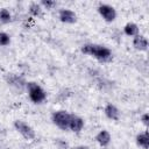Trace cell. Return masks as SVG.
Wrapping results in <instances>:
<instances>
[{
    "instance_id": "obj_18",
    "label": "cell",
    "mask_w": 149,
    "mask_h": 149,
    "mask_svg": "<svg viewBox=\"0 0 149 149\" xmlns=\"http://www.w3.org/2000/svg\"><path fill=\"white\" fill-rule=\"evenodd\" d=\"M56 146L58 147V149H68L69 148V143L62 139H57L56 140Z\"/></svg>"
},
{
    "instance_id": "obj_13",
    "label": "cell",
    "mask_w": 149,
    "mask_h": 149,
    "mask_svg": "<svg viewBox=\"0 0 149 149\" xmlns=\"http://www.w3.org/2000/svg\"><path fill=\"white\" fill-rule=\"evenodd\" d=\"M123 33L127 35V36H130V37H135L136 35L140 34V29H139V26L134 22H128L125 24L123 27Z\"/></svg>"
},
{
    "instance_id": "obj_19",
    "label": "cell",
    "mask_w": 149,
    "mask_h": 149,
    "mask_svg": "<svg viewBox=\"0 0 149 149\" xmlns=\"http://www.w3.org/2000/svg\"><path fill=\"white\" fill-rule=\"evenodd\" d=\"M140 120H141V122H142L144 126H148V125H149V114H148V113H143V114L141 115Z\"/></svg>"
},
{
    "instance_id": "obj_20",
    "label": "cell",
    "mask_w": 149,
    "mask_h": 149,
    "mask_svg": "<svg viewBox=\"0 0 149 149\" xmlns=\"http://www.w3.org/2000/svg\"><path fill=\"white\" fill-rule=\"evenodd\" d=\"M74 149H90V147H87V146H78Z\"/></svg>"
},
{
    "instance_id": "obj_1",
    "label": "cell",
    "mask_w": 149,
    "mask_h": 149,
    "mask_svg": "<svg viewBox=\"0 0 149 149\" xmlns=\"http://www.w3.org/2000/svg\"><path fill=\"white\" fill-rule=\"evenodd\" d=\"M80 51H81L84 55L92 56V57H94L97 61L102 62V63L111 62L112 58H113L112 51H111L107 47L101 45V44L87 43V44H84V45L80 48Z\"/></svg>"
},
{
    "instance_id": "obj_4",
    "label": "cell",
    "mask_w": 149,
    "mask_h": 149,
    "mask_svg": "<svg viewBox=\"0 0 149 149\" xmlns=\"http://www.w3.org/2000/svg\"><path fill=\"white\" fill-rule=\"evenodd\" d=\"M14 128L16 129L17 133H20L26 140H34L36 134H35V130L34 128L28 125L27 122L22 121V120H16L14 121Z\"/></svg>"
},
{
    "instance_id": "obj_2",
    "label": "cell",
    "mask_w": 149,
    "mask_h": 149,
    "mask_svg": "<svg viewBox=\"0 0 149 149\" xmlns=\"http://www.w3.org/2000/svg\"><path fill=\"white\" fill-rule=\"evenodd\" d=\"M26 90L28 92V97L34 104H42L47 100V92L44 88L35 81H27Z\"/></svg>"
},
{
    "instance_id": "obj_11",
    "label": "cell",
    "mask_w": 149,
    "mask_h": 149,
    "mask_svg": "<svg viewBox=\"0 0 149 149\" xmlns=\"http://www.w3.org/2000/svg\"><path fill=\"white\" fill-rule=\"evenodd\" d=\"M95 141H97L98 144H100L101 147H107V146L111 143V141H112V136H111V134H109L108 130L102 129V130H100V132L95 135Z\"/></svg>"
},
{
    "instance_id": "obj_14",
    "label": "cell",
    "mask_w": 149,
    "mask_h": 149,
    "mask_svg": "<svg viewBox=\"0 0 149 149\" xmlns=\"http://www.w3.org/2000/svg\"><path fill=\"white\" fill-rule=\"evenodd\" d=\"M28 10H29L30 15H33V16H41L43 8H42V6L40 5V2H31V3L29 5Z\"/></svg>"
},
{
    "instance_id": "obj_9",
    "label": "cell",
    "mask_w": 149,
    "mask_h": 149,
    "mask_svg": "<svg viewBox=\"0 0 149 149\" xmlns=\"http://www.w3.org/2000/svg\"><path fill=\"white\" fill-rule=\"evenodd\" d=\"M148 45H149V43H148V40H147V37L144 35L139 34L135 37H133V47H134V49H136L139 51H146L148 49Z\"/></svg>"
},
{
    "instance_id": "obj_7",
    "label": "cell",
    "mask_w": 149,
    "mask_h": 149,
    "mask_svg": "<svg viewBox=\"0 0 149 149\" xmlns=\"http://www.w3.org/2000/svg\"><path fill=\"white\" fill-rule=\"evenodd\" d=\"M58 19L63 23H74L77 21V15L72 9L69 8H61L58 12Z\"/></svg>"
},
{
    "instance_id": "obj_17",
    "label": "cell",
    "mask_w": 149,
    "mask_h": 149,
    "mask_svg": "<svg viewBox=\"0 0 149 149\" xmlns=\"http://www.w3.org/2000/svg\"><path fill=\"white\" fill-rule=\"evenodd\" d=\"M40 5L44 9H52L56 6V1H54V0H42L40 2Z\"/></svg>"
},
{
    "instance_id": "obj_16",
    "label": "cell",
    "mask_w": 149,
    "mask_h": 149,
    "mask_svg": "<svg viewBox=\"0 0 149 149\" xmlns=\"http://www.w3.org/2000/svg\"><path fill=\"white\" fill-rule=\"evenodd\" d=\"M9 43H10V36L5 31H0V47H7Z\"/></svg>"
},
{
    "instance_id": "obj_10",
    "label": "cell",
    "mask_w": 149,
    "mask_h": 149,
    "mask_svg": "<svg viewBox=\"0 0 149 149\" xmlns=\"http://www.w3.org/2000/svg\"><path fill=\"white\" fill-rule=\"evenodd\" d=\"M104 113L109 120L118 121L120 119V111L114 104H107L104 108Z\"/></svg>"
},
{
    "instance_id": "obj_8",
    "label": "cell",
    "mask_w": 149,
    "mask_h": 149,
    "mask_svg": "<svg viewBox=\"0 0 149 149\" xmlns=\"http://www.w3.org/2000/svg\"><path fill=\"white\" fill-rule=\"evenodd\" d=\"M83 128H84V120L78 115L71 114V119L69 122V130L73 133H79Z\"/></svg>"
},
{
    "instance_id": "obj_6",
    "label": "cell",
    "mask_w": 149,
    "mask_h": 149,
    "mask_svg": "<svg viewBox=\"0 0 149 149\" xmlns=\"http://www.w3.org/2000/svg\"><path fill=\"white\" fill-rule=\"evenodd\" d=\"M6 81L8 83L9 86H12L17 91H22L23 88H26V85H27V81L24 80V78L15 73H8L6 76Z\"/></svg>"
},
{
    "instance_id": "obj_12",
    "label": "cell",
    "mask_w": 149,
    "mask_h": 149,
    "mask_svg": "<svg viewBox=\"0 0 149 149\" xmlns=\"http://www.w3.org/2000/svg\"><path fill=\"white\" fill-rule=\"evenodd\" d=\"M136 144L139 147H141L142 149H149V134L148 130L143 132V133H139L135 137Z\"/></svg>"
},
{
    "instance_id": "obj_15",
    "label": "cell",
    "mask_w": 149,
    "mask_h": 149,
    "mask_svg": "<svg viewBox=\"0 0 149 149\" xmlns=\"http://www.w3.org/2000/svg\"><path fill=\"white\" fill-rule=\"evenodd\" d=\"M12 21V13L7 8L0 9V22L1 23H9Z\"/></svg>"
},
{
    "instance_id": "obj_5",
    "label": "cell",
    "mask_w": 149,
    "mask_h": 149,
    "mask_svg": "<svg viewBox=\"0 0 149 149\" xmlns=\"http://www.w3.org/2000/svg\"><path fill=\"white\" fill-rule=\"evenodd\" d=\"M98 13L106 22H113L116 19V10L113 6L108 3H100L98 6Z\"/></svg>"
},
{
    "instance_id": "obj_3",
    "label": "cell",
    "mask_w": 149,
    "mask_h": 149,
    "mask_svg": "<svg viewBox=\"0 0 149 149\" xmlns=\"http://www.w3.org/2000/svg\"><path fill=\"white\" fill-rule=\"evenodd\" d=\"M71 119V114L64 109L56 111L51 115V121L55 126H57L62 130H69V122Z\"/></svg>"
}]
</instances>
